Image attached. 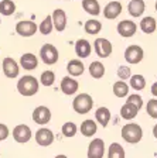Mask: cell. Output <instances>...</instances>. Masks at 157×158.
Listing matches in <instances>:
<instances>
[{
	"mask_svg": "<svg viewBox=\"0 0 157 158\" xmlns=\"http://www.w3.org/2000/svg\"><path fill=\"white\" fill-rule=\"evenodd\" d=\"M17 90H19L20 95L27 96V98L34 96L38 92V81L31 75L23 76V78H20L19 82H17Z\"/></svg>",
	"mask_w": 157,
	"mask_h": 158,
	"instance_id": "obj_1",
	"label": "cell"
},
{
	"mask_svg": "<svg viewBox=\"0 0 157 158\" xmlns=\"http://www.w3.org/2000/svg\"><path fill=\"white\" fill-rule=\"evenodd\" d=\"M143 137V130L137 123H129L122 127V138L129 144H137Z\"/></svg>",
	"mask_w": 157,
	"mask_h": 158,
	"instance_id": "obj_2",
	"label": "cell"
},
{
	"mask_svg": "<svg viewBox=\"0 0 157 158\" xmlns=\"http://www.w3.org/2000/svg\"><path fill=\"white\" fill-rule=\"evenodd\" d=\"M92 106H94V99L91 95L88 93H81L78 95L74 102H72V109L75 110L78 114H86V113L91 112Z\"/></svg>",
	"mask_w": 157,
	"mask_h": 158,
	"instance_id": "obj_3",
	"label": "cell"
},
{
	"mask_svg": "<svg viewBox=\"0 0 157 158\" xmlns=\"http://www.w3.org/2000/svg\"><path fill=\"white\" fill-rule=\"evenodd\" d=\"M40 56H41V61L47 65H54V64L58 61V49L52 44H46V45L41 47L40 49Z\"/></svg>",
	"mask_w": 157,
	"mask_h": 158,
	"instance_id": "obj_4",
	"label": "cell"
},
{
	"mask_svg": "<svg viewBox=\"0 0 157 158\" xmlns=\"http://www.w3.org/2000/svg\"><path fill=\"white\" fill-rule=\"evenodd\" d=\"M94 48H95V52L99 58H108L113 51L111 41L106 38H96L95 43H94Z\"/></svg>",
	"mask_w": 157,
	"mask_h": 158,
	"instance_id": "obj_5",
	"label": "cell"
},
{
	"mask_svg": "<svg viewBox=\"0 0 157 158\" xmlns=\"http://www.w3.org/2000/svg\"><path fill=\"white\" fill-rule=\"evenodd\" d=\"M2 66H3V72H4V75H6V78L14 79L19 76V72H20L19 64H17L11 56H6V58L3 59Z\"/></svg>",
	"mask_w": 157,
	"mask_h": 158,
	"instance_id": "obj_6",
	"label": "cell"
},
{
	"mask_svg": "<svg viewBox=\"0 0 157 158\" xmlns=\"http://www.w3.org/2000/svg\"><path fill=\"white\" fill-rule=\"evenodd\" d=\"M143 48L139 45H129L124 51V59L129 64H139L143 59Z\"/></svg>",
	"mask_w": 157,
	"mask_h": 158,
	"instance_id": "obj_7",
	"label": "cell"
},
{
	"mask_svg": "<svg viewBox=\"0 0 157 158\" xmlns=\"http://www.w3.org/2000/svg\"><path fill=\"white\" fill-rule=\"evenodd\" d=\"M31 135H33L31 134V128L26 124H19V126H16L13 130V138L17 143H21V144L28 143Z\"/></svg>",
	"mask_w": 157,
	"mask_h": 158,
	"instance_id": "obj_8",
	"label": "cell"
},
{
	"mask_svg": "<svg viewBox=\"0 0 157 158\" xmlns=\"http://www.w3.org/2000/svg\"><path fill=\"white\" fill-rule=\"evenodd\" d=\"M105 154V141L102 138H94L88 147V158H102Z\"/></svg>",
	"mask_w": 157,
	"mask_h": 158,
	"instance_id": "obj_9",
	"label": "cell"
},
{
	"mask_svg": "<svg viewBox=\"0 0 157 158\" xmlns=\"http://www.w3.org/2000/svg\"><path fill=\"white\" fill-rule=\"evenodd\" d=\"M33 120L40 126H44L51 120V112L46 106H38L33 112Z\"/></svg>",
	"mask_w": 157,
	"mask_h": 158,
	"instance_id": "obj_10",
	"label": "cell"
},
{
	"mask_svg": "<svg viewBox=\"0 0 157 158\" xmlns=\"http://www.w3.org/2000/svg\"><path fill=\"white\" fill-rule=\"evenodd\" d=\"M36 141L38 145L41 147H48L54 143V133L50 130V128H40L38 131L36 133Z\"/></svg>",
	"mask_w": 157,
	"mask_h": 158,
	"instance_id": "obj_11",
	"label": "cell"
},
{
	"mask_svg": "<svg viewBox=\"0 0 157 158\" xmlns=\"http://www.w3.org/2000/svg\"><path fill=\"white\" fill-rule=\"evenodd\" d=\"M37 31V26L36 23L26 20V21H19L16 24V33L20 34L21 37H31L34 35Z\"/></svg>",
	"mask_w": 157,
	"mask_h": 158,
	"instance_id": "obj_12",
	"label": "cell"
},
{
	"mask_svg": "<svg viewBox=\"0 0 157 158\" xmlns=\"http://www.w3.org/2000/svg\"><path fill=\"white\" fill-rule=\"evenodd\" d=\"M136 30H137V26L132 20H123V21H120L118 24V33L124 38L133 37L136 34Z\"/></svg>",
	"mask_w": 157,
	"mask_h": 158,
	"instance_id": "obj_13",
	"label": "cell"
},
{
	"mask_svg": "<svg viewBox=\"0 0 157 158\" xmlns=\"http://www.w3.org/2000/svg\"><path fill=\"white\" fill-rule=\"evenodd\" d=\"M52 19V24H54V28L57 30V31H64L67 27V14L65 11L62 9H57L54 10V13H52L51 16Z\"/></svg>",
	"mask_w": 157,
	"mask_h": 158,
	"instance_id": "obj_14",
	"label": "cell"
},
{
	"mask_svg": "<svg viewBox=\"0 0 157 158\" xmlns=\"http://www.w3.org/2000/svg\"><path fill=\"white\" fill-rule=\"evenodd\" d=\"M120 13H122L120 2H111V3H108L103 9V16H105V19H108V20L118 19Z\"/></svg>",
	"mask_w": 157,
	"mask_h": 158,
	"instance_id": "obj_15",
	"label": "cell"
},
{
	"mask_svg": "<svg viewBox=\"0 0 157 158\" xmlns=\"http://www.w3.org/2000/svg\"><path fill=\"white\" fill-rule=\"evenodd\" d=\"M79 85L78 82H76L74 78H71V76H65V78H62L61 81V90L62 93H65V95H74V93H76V90H78Z\"/></svg>",
	"mask_w": 157,
	"mask_h": 158,
	"instance_id": "obj_16",
	"label": "cell"
},
{
	"mask_svg": "<svg viewBox=\"0 0 157 158\" xmlns=\"http://www.w3.org/2000/svg\"><path fill=\"white\" fill-rule=\"evenodd\" d=\"M91 51H92V47L88 40L81 38L75 43V52L79 58H88L91 55Z\"/></svg>",
	"mask_w": 157,
	"mask_h": 158,
	"instance_id": "obj_17",
	"label": "cell"
},
{
	"mask_svg": "<svg viewBox=\"0 0 157 158\" xmlns=\"http://www.w3.org/2000/svg\"><path fill=\"white\" fill-rule=\"evenodd\" d=\"M20 65L23 66L27 71H31V69H36L38 65V58H37L34 54H23L21 58H20Z\"/></svg>",
	"mask_w": 157,
	"mask_h": 158,
	"instance_id": "obj_18",
	"label": "cell"
},
{
	"mask_svg": "<svg viewBox=\"0 0 157 158\" xmlns=\"http://www.w3.org/2000/svg\"><path fill=\"white\" fill-rule=\"evenodd\" d=\"M144 9H146V4L143 0H132L128 6V11L132 17H140L144 13Z\"/></svg>",
	"mask_w": 157,
	"mask_h": 158,
	"instance_id": "obj_19",
	"label": "cell"
},
{
	"mask_svg": "<svg viewBox=\"0 0 157 158\" xmlns=\"http://www.w3.org/2000/svg\"><path fill=\"white\" fill-rule=\"evenodd\" d=\"M84 69H85V66L81 62V59H71L68 62V65H67V71H68V73L71 76L82 75V73H84Z\"/></svg>",
	"mask_w": 157,
	"mask_h": 158,
	"instance_id": "obj_20",
	"label": "cell"
},
{
	"mask_svg": "<svg viewBox=\"0 0 157 158\" xmlns=\"http://www.w3.org/2000/svg\"><path fill=\"white\" fill-rule=\"evenodd\" d=\"M96 130H98V126L96 123L92 120V118H88V120H84L81 124V133L82 135L85 137H92V135L96 134Z\"/></svg>",
	"mask_w": 157,
	"mask_h": 158,
	"instance_id": "obj_21",
	"label": "cell"
},
{
	"mask_svg": "<svg viewBox=\"0 0 157 158\" xmlns=\"http://www.w3.org/2000/svg\"><path fill=\"white\" fill-rule=\"evenodd\" d=\"M82 9L91 16H98L101 13V6L98 0H82Z\"/></svg>",
	"mask_w": 157,
	"mask_h": 158,
	"instance_id": "obj_22",
	"label": "cell"
},
{
	"mask_svg": "<svg viewBox=\"0 0 157 158\" xmlns=\"http://www.w3.org/2000/svg\"><path fill=\"white\" fill-rule=\"evenodd\" d=\"M95 117H96V122H98L102 127H106V126H108V123L111 122V110H109L108 107H99V109H96Z\"/></svg>",
	"mask_w": 157,
	"mask_h": 158,
	"instance_id": "obj_23",
	"label": "cell"
},
{
	"mask_svg": "<svg viewBox=\"0 0 157 158\" xmlns=\"http://www.w3.org/2000/svg\"><path fill=\"white\" fill-rule=\"evenodd\" d=\"M157 28V21L154 20V17H144L140 21V30L144 34H153Z\"/></svg>",
	"mask_w": 157,
	"mask_h": 158,
	"instance_id": "obj_24",
	"label": "cell"
},
{
	"mask_svg": "<svg viewBox=\"0 0 157 158\" xmlns=\"http://www.w3.org/2000/svg\"><path fill=\"white\" fill-rule=\"evenodd\" d=\"M137 112H139V109L136 107V106H133L132 103L126 102L120 109V116L124 118V120H132V118H134L137 116Z\"/></svg>",
	"mask_w": 157,
	"mask_h": 158,
	"instance_id": "obj_25",
	"label": "cell"
},
{
	"mask_svg": "<svg viewBox=\"0 0 157 158\" xmlns=\"http://www.w3.org/2000/svg\"><path fill=\"white\" fill-rule=\"evenodd\" d=\"M89 73L94 79H101L102 76L105 75V66L102 62L99 61H95V62H92L89 65Z\"/></svg>",
	"mask_w": 157,
	"mask_h": 158,
	"instance_id": "obj_26",
	"label": "cell"
},
{
	"mask_svg": "<svg viewBox=\"0 0 157 158\" xmlns=\"http://www.w3.org/2000/svg\"><path fill=\"white\" fill-rule=\"evenodd\" d=\"M84 28H85V33L86 34H91V35H95V34H98L99 31L102 30V24L101 21H98V20H88L85 23V26H84Z\"/></svg>",
	"mask_w": 157,
	"mask_h": 158,
	"instance_id": "obj_27",
	"label": "cell"
},
{
	"mask_svg": "<svg viewBox=\"0 0 157 158\" xmlns=\"http://www.w3.org/2000/svg\"><path fill=\"white\" fill-rule=\"evenodd\" d=\"M113 93L116 98H124L129 93V85L124 81H118L113 85Z\"/></svg>",
	"mask_w": 157,
	"mask_h": 158,
	"instance_id": "obj_28",
	"label": "cell"
},
{
	"mask_svg": "<svg viewBox=\"0 0 157 158\" xmlns=\"http://www.w3.org/2000/svg\"><path fill=\"white\" fill-rule=\"evenodd\" d=\"M16 11V4L13 0H2L0 2V13L3 16H11Z\"/></svg>",
	"mask_w": 157,
	"mask_h": 158,
	"instance_id": "obj_29",
	"label": "cell"
},
{
	"mask_svg": "<svg viewBox=\"0 0 157 158\" xmlns=\"http://www.w3.org/2000/svg\"><path fill=\"white\" fill-rule=\"evenodd\" d=\"M108 158H124V150L119 143H112L108 151Z\"/></svg>",
	"mask_w": 157,
	"mask_h": 158,
	"instance_id": "obj_30",
	"label": "cell"
},
{
	"mask_svg": "<svg viewBox=\"0 0 157 158\" xmlns=\"http://www.w3.org/2000/svg\"><path fill=\"white\" fill-rule=\"evenodd\" d=\"M130 86L134 90H143L146 88V79L143 75H133L130 76Z\"/></svg>",
	"mask_w": 157,
	"mask_h": 158,
	"instance_id": "obj_31",
	"label": "cell"
},
{
	"mask_svg": "<svg viewBox=\"0 0 157 158\" xmlns=\"http://www.w3.org/2000/svg\"><path fill=\"white\" fill-rule=\"evenodd\" d=\"M52 28H54V24H52V19L51 16H47L46 19L43 20V23L40 24V33L44 34V35H48V34H51Z\"/></svg>",
	"mask_w": 157,
	"mask_h": 158,
	"instance_id": "obj_32",
	"label": "cell"
},
{
	"mask_svg": "<svg viewBox=\"0 0 157 158\" xmlns=\"http://www.w3.org/2000/svg\"><path fill=\"white\" fill-rule=\"evenodd\" d=\"M40 82L43 83L44 86H51L55 82V73L52 71H44L41 73V78H40Z\"/></svg>",
	"mask_w": 157,
	"mask_h": 158,
	"instance_id": "obj_33",
	"label": "cell"
},
{
	"mask_svg": "<svg viewBox=\"0 0 157 158\" xmlns=\"http://www.w3.org/2000/svg\"><path fill=\"white\" fill-rule=\"evenodd\" d=\"M76 131H78V128H76V126L72 122H67L65 124L62 126V134L65 137H74L76 134Z\"/></svg>",
	"mask_w": 157,
	"mask_h": 158,
	"instance_id": "obj_34",
	"label": "cell"
},
{
	"mask_svg": "<svg viewBox=\"0 0 157 158\" xmlns=\"http://www.w3.org/2000/svg\"><path fill=\"white\" fill-rule=\"evenodd\" d=\"M146 110H147V114L153 118H157V99H151L149 100L147 106H146Z\"/></svg>",
	"mask_w": 157,
	"mask_h": 158,
	"instance_id": "obj_35",
	"label": "cell"
},
{
	"mask_svg": "<svg viewBox=\"0 0 157 158\" xmlns=\"http://www.w3.org/2000/svg\"><path fill=\"white\" fill-rule=\"evenodd\" d=\"M128 103H132L133 106H136V107L140 110L142 106H143V99H142L140 95H137V93H134V95H130L128 98Z\"/></svg>",
	"mask_w": 157,
	"mask_h": 158,
	"instance_id": "obj_36",
	"label": "cell"
},
{
	"mask_svg": "<svg viewBox=\"0 0 157 158\" xmlns=\"http://www.w3.org/2000/svg\"><path fill=\"white\" fill-rule=\"evenodd\" d=\"M118 76L123 81V79H129L130 78V68L129 66H124V65H122V66H119V69H118Z\"/></svg>",
	"mask_w": 157,
	"mask_h": 158,
	"instance_id": "obj_37",
	"label": "cell"
},
{
	"mask_svg": "<svg viewBox=\"0 0 157 158\" xmlns=\"http://www.w3.org/2000/svg\"><path fill=\"white\" fill-rule=\"evenodd\" d=\"M9 137V127L3 123H0V141H3Z\"/></svg>",
	"mask_w": 157,
	"mask_h": 158,
	"instance_id": "obj_38",
	"label": "cell"
},
{
	"mask_svg": "<svg viewBox=\"0 0 157 158\" xmlns=\"http://www.w3.org/2000/svg\"><path fill=\"white\" fill-rule=\"evenodd\" d=\"M151 93H153V96L157 98V82H154L153 85H151Z\"/></svg>",
	"mask_w": 157,
	"mask_h": 158,
	"instance_id": "obj_39",
	"label": "cell"
},
{
	"mask_svg": "<svg viewBox=\"0 0 157 158\" xmlns=\"http://www.w3.org/2000/svg\"><path fill=\"white\" fill-rule=\"evenodd\" d=\"M153 135H154V137L157 138V124H156V126H154V127H153Z\"/></svg>",
	"mask_w": 157,
	"mask_h": 158,
	"instance_id": "obj_40",
	"label": "cell"
},
{
	"mask_svg": "<svg viewBox=\"0 0 157 158\" xmlns=\"http://www.w3.org/2000/svg\"><path fill=\"white\" fill-rule=\"evenodd\" d=\"M55 158H68V157H67V155H62V154H59V155H57Z\"/></svg>",
	"mask_w": 157,
	"mask_h": 158,
	"instance_id": "obj_41",
	"label": "cell"
},
{
	"mask_svg": "<svg viewBox=\"0 0 157 158\" xmlns=\"http://www.w3.org/2000/svg\"><path fill=\"white\" fill-rule=\"evenodd\" d=\"M154 7H156V11H157V2H156V6H154Z\"/></svg>",
	"mask_w": 157,
	"mask_h": 158,
	"instance_id": "obj_42",
	"label": "cell"
}]
</instances>
